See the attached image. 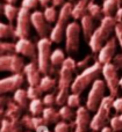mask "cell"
<instances>
[{"label":"cell","instance_id":"obj_30","mask_svg":"<svg viewBox=\"0 0 122 132\" xmlns=\"http://www.w3.org/2000/svg\"><path fill=\"white\" fill-rule=\"evenodd\" d=\"M65 60V55L63 52V50L60 49H56L51 52V57H50V62L51 65L55 66V67H60L62 64Z\"/></svg>","mask_w":122,"mask_h":132},{"label":"cell","instance_id":"obj_8","mask_svg":"<svg viewBox=\"0 0 122 132\" xmlns=\"http://www.w3.org/2000/svg\"><path fill=\"white\" fill-rule=\"evenodd\" d=\"M80 32L81 27L77 21H72L69 23L65 30V50L67 53H76L79 49L80 43Z\"/></svg>","mask_w":122,"mask_h":132},{"label":"cell","instance_id":"obj_34","mask_svg":"<svg viewBox=\"0 0 122 132\" xmlns=\"http://www.w3.org/2000/svg\"><path fill=\"white\" fill-rule=\"evenodd\" d=\"M27 94L29 100L32 101V100H35V98H40L41 95L43 94V92L40 88V86H29L27 89Z\"/></svg>","mask_w":122,"mask_h":132},{"label":"cell","instance_id":"obj_28","mask_svg":"<svg viewBox=\"0 0 122 132\" xmlns=\"http://www.w3.org/2000/svg\"><path fill=\"white\" fill-rule=\"evenodd\" d=\"M59 115L62 121L65 122H74L76 121V116H77V111H74L73 108L69 107L67 104H64L60 107L59 109Z\"/></svg>","mask_w":122,"mask_h":132},{"label":"cell","instance_id":"obj_13","mask_svg":"<svg viewBox=\"0 0 122 132\" xmlns=\"http://www.w3.org/2000/svg\"><path fill=\"white\" fill-rule=\"evenodd\" d=\"M15 50L18 55L37 62V45L28 38H19L15 42Z\"/></svg>","mask_w":122,"mask_h":132},{"label":"cell","instance_id":"obj_51","mask_svg":"<svg viewBox=\"0 0 122 132\" xmlns=\"http://www.w3.org/2000/svg\"><path fill=\"white\" fill-rule=\"evenodd\" d=\"M69 1H70V2H72V1H73V0H69Z\"/></svg>","mask_w":122,"mask_h":132},{"label":"cell","instance_id":"obj_5","mask_svg":"<svg viewBox=\"0 0 122 132\" xmlns=\"http://www.w3.org/2000/svg\"><path fill=\"white\" fill-rule=\"evenodd\" d=\"M114 98L112 95H107L101 101L99 108L95 111V115L92 117L90 123V129L92 131H101L106 126V124L111 121L109 115H111V109L113 108Z\"/></svg>","mask_w":122,"mask_h":132},{"label":"cell","instance_id":"obj_21","mask_svg":"<svg viewBox=\"0 0 122 132\" xmlns=\"http://www.w3.org/2000/svg\"><path fill=\"white\" fill-rule=\"evenodd\" d=\"M42 117L44 118V121L47 122V124H57L59 121H62L59 115V110H56L54 107H45L42 112Z\"/></svg>","mask_w":122,"mask_h":132},{"label":"cell","instance_id":"obj_18","mask_svg":"<svg viewBox=\"0 0 122 132\" xmlns=\"http://www.w3.org/2000/svg\"><path fill=\"white\" fill-rule=\"evenodd\" d=\"M22 111L23 109L15 102V101L12 98L7 105L1 109V115L4 118H7L12 122H16V121H20V118H22Z\"/></svg>","mask_w":122,"mask_h":132},{"label":"cell","instance_id":"obj_48","mask_svg":"<svg viewBox=\"0 0 122 132\" xmlns=\"http://www.w3.org/2000/svg\"><path fill=\"white\" fill-rule=\"evenodd\" d=\"M118 4H119V8L122 7V0H118Z\"/></svg>","mask_w":122,"mask_h":132},{"label":"cell","instance_id":"obj_10","mask_svg":"<svg viewBox=\"0 0 122 132\" xmlns=\"http://www.w3.org/2000/svg\"><path fill=\"white\" fill-rule=\"evenodd\" d=\"M25 66L26 64L23 62V58L20 57L18 53L4 55L0 57V70L2 72H11L13 74L23 73Z\"/></svg>","mask_w":122,"mask_h":132},{"label":"cell","instance_id":"obj_40","mask_svg":"<svg viewBox=\"0 0 122 132\" xmlns=\"http://www.w3.org/2000/svg\"><path fill=\"white\" fill-rule=\"evenodd\" d=\"M39 0H22L21 2V7H25L27 9H34L39 5Z\"/></svg>","mask_w":122,"mask_h":132},{"label":"cell","instance_id":"obj_27","mask_svg":"<svg viewBox=\"0 0 122 132\" xmlns=\"http://www.w3.org/2000/svg\"><path fill=\"white\" fill-rule=\"evenodd\" d=\"M44 105L43 100L41 98H35V100H32L29 103V108H28V111H29L30 115L33 116H42V112H43Z\"/></svg>","mask_w":122,"mask_h":132},{"label":"cell","instance_id":"obj_14","mask_svg":"<svg viewBox=\"0 0 122 132\" xmlns=\"http://www.w3.org/2000/svg\"><path fill=\"white\" fill-rule=\"evenodd\" d=\"M118 38L116 37H111L98 52V62H100L102 65L112 63L113 58L115 57V51L116 48H118Z\"/></svg>","mask_w":122,"mask_h":132},{"label":"cell","instance_id":"obj_6","mask_svg":"<svg viewBox=\"0 0 122 132\" xmlns=\"http://www.w3.org/2000/svg\"><path fill=\"white\" fill-rule=\"evenodd\" d=\"M106 82L101 79H97L91 86V89L88 92L87 100H86L85 107L90 111H97L99 108L101 101L105 97V92H106Z\"/></svg>","mask_w":122,"mask_h":132},{"label":"cell","instance_id":"obj_44","mask_svg":"<svg viewBox=\"0 0 122 132\" xmlns=\"http://www.w3.org/2000/svg\"><path fill=\"white\" fill-rule=\"evenodd\" d=\"M39 2L42 7L47 8V7L49 6V4H52V0H39Z\"/></svg>","mask_w":122,"mask_h":132},{"label":"cell","instance_id":"obj_4","mask_svg":"<svg viewBox=\"0 0 122 132\" xmlns=\"http://www.w3.org/2000/svg\"><path fill=\"white\" fill-rule=\"evenodd\" d=\"M71 12H72V2L67 1L60 7L59 14H58V19L56 21L55 26H54L52 30H51L49 38L52 41V43H60L63 37L65 36V30L66 27L69 26V21L71 18Z\"/></svg>","mask_w":122,"mask_h":132},{"label":"cell","instance_id":"obj_31","mask_svg":"<svg viewBox=\"0 0 122 132\" xmlns=\"http://www.w3.org/2000/svg\"><path fill=\"white\" fill-rule=\"evenodd\" d=\"M76 122H65L59 121L57 124H55L54 132H71L74 130Z\"/></svg>","mask_w":122,"mask_h":132},{"label":"cell","instance_id":"obj_29","mask_svg":"<svg viewBox=\"0 0 122 132\" xmlns=\"http://www.w3.org/2000/svg\"><path fill=\"white\" fill-rule=\"evenodd\" d=\"M56 84H57L56 79H54L50 75H44V77H42L39 86H40V88L42 89L43 93H49V92L52 90L56 87Z\"/></svg>","mask_w":122,"mask_h":132},{"label":"cell","instance_id":"obj_35","mask_svg":"<svg viewBox=\"0 0 122 132\" xmlns=\"http://www.w3.org/2000/svg\"><path fill=\"white\" fill-rule=\"evenodd\" d=\"M66 104L69 105V107L73 108V109H74V108H77V109H78V108L80 107V95H79V94L71 93L69 95V97H67Z\"/></svg>","mask_w":122,"mask_h":132},{"label":"cell","instance_id":"obj_49","mask_svg":"<svg viewBox=\"0 0 122 132\" xmlns=\"http://www.w3.org/2000/svg\"><path fill=\"white\" fill-rule=\"evenodd\" d=\"M120 88L122 89V77H121V79H120Z\"/></svg>","mask_w":122,"mask_h":132},{"label":"cell","instance_id":"obj_2","mask_svg":"<svg viewBox=\"0 0 122 132\" xmlns=\"http://www.w3.org/2000/svg\"><path fill=\"white\" fill-rule=\"evenodd\" d=\"M102 65L100 62H94L91 66L81 71L78 75L73 79L71 85V93L80 95L90 85H92L97 79H99L100 74L102 73Z\"/></svg>","mask_w":122,"mask_h":132},{"label":"cell","instance_id":"obj_22","mask_svg":"<svg viewBox=\"0 0 122 132\" xmlns=\"http://www.w3.org/2000/svg\"><path fill=\"white\" fill-rule=\"evenodd\" d=\"M2 8V13H4L5 18L7 19L9 23H13V21H16V18H18V14L20 8L14 6V4H8V2H5L1 6Z\"/></svg>","mask_w":122,"mask_h":132},{"label":"cell","instance_id":"obj_47","mask_svg":"<svg viewBox=\"0 0 122 132\" xmlns=\"http://www.w3.org/2000/svg\"><path fill=\"white\" fill-rule=\"evenodd\" d=\"M5 2H8V4H15L18 0H4Z\"/></svg>","mask_w":122,"mask_h":132},{"label":"cell","instance_id":"obj_12","mask_svg":"<svg viewBox=\"0 0 122 132\" xmlns=\"http://www.w3.org/2000/svg\"><path fill=\"white\" fill-rule=\"evenodd\" d=\"M25 82V74L23 73H16L9 77L1 79L0 81V93L7 94L11 92H15L21 88V86Z\"/></svg>","mask_w":122,"mask_h":132},{"label":"cell","instance_id":"obj_1","mask_svg":"<svg viewBox=\"0 0 122 132\" xmlns=\"http://www.w3.org/2000/svg\"><path fill=\"white\" fill-rule=\"evenodd\" d=\"M116 23L118 22L114 16H104L102 18L99 27L95 28L94 32L88 41V45L93 53L99 52L100 49L105 45V43L111 38V35L113 34V31H115Z\"/></svg>","mask_w":122,"mask_h":132},{"label":"cell","instance_id":"obj_36","mask_svg":"<svg viewBox=\"0 0 122 132\" xmlns=\"http://www.w3.org/2000/svg\"><path fill=\"white\" fill-rule=\"evenodd\" d=\"M92 55H87L86 57H84L81 60H79V62H77V70L79 71H84L85 68H87L90 65V63L92 62Z\"/></svg>","mask_w":122,"mask_h":132},{"label":"cell","instance_id":"obj_19","mask_svg":"<svg viewBox=\"0 0 122 132\" xmlns=\"http://www.w3.org/2000/svg\"><path fill=\"white\" fill-rule=\"evenodd\" d=\"M94 19L92 18L91 15L86 14L84 18H81L80 20V27H81V31H83L84 38L90 41L91 36L93 35L95 30V24H94Z\"/></svg>","mask_w":122,"mask_h":132},{"label":"cell","instance_id":"obj_11","mask_svg":"<svg viewBox=\"0 0 122 132\" xmlns=\"http://www.w3.org/2000/svg\"><path fill=\"white\" fill-rule=\"evenodd\" d=\"M32 24L41 38L48 37V35H50L51 30H52V28L50 27V23L45 20L43 12L41 11L32 12Z\"/></svg>","mask_w":122,"mask_h":132},{"label":"cell","instance_id":"obj_3","mask_svg":"<svg viewBox=\"0 0 122 132\" xmlns=\"http://www.w3.org/2000/svg\"><path fill=\"white\" fill-rule=\"evenodd\" d=\"M51 41L49 37L40 38L36 43L37 45V65L40 71L43 75H50L51 73L56 72V67L51 65L50 57H51Z\"/></svg>","mask_w":122,"mask_h":132},{"label":"cell","instance_id":"obj_16","mask_svg":"<svg viewBox=\"0 0 122 132\" xmlns=\"http://www.w3.org/2000/svg\"><path fill=\"white\" fill-rule=\"evenodd\" d=\"M77 111L76 116V126H74L73 132H87L90 128L91 123V117H90V110L86 107H79Z\"/></svg>","mask_w":122,"mask_h":132},{"label":"cell","instance_id":"obj_9","mask_svg":"<svg viewBox=\"0 0 122 132\" xmlns=\"http://www.w3.org/2000/svg\"><path fill=\"white\" fill-rule=\"evenodd\" d=\"M32 13L30 9H27L25 7H20L18 18H16V36L18 38H28L30 36L32 30Z\"/></svg>","mask_w":122,"mask_h":132},{"label":"cell","instance_id":"obj_17","mask_svg":"<svg viewBox=\"0 0 122 132\" xmlns=\"http://www.w3.org/2000/svg\"><path fill=\"white\" fill-rule=\"evenodd\" d=\"M23 74L26 75V79H27L29 86H39L40 85V81L42 79V73L40 71V67L37 65L36 60H32L30 63L26 64Z\"/></svg>","mask_w":122,"mask_h":132},{"label":"cell","instance_id":"obj_42","mask_svg":"<svg viewBox=\"0 0 122 132\" xmlns=\"http://www.w3.org/2000/svg\"><path fill=\"white\" fill-rule=\"evenodd\" d=\"M112 63H113V64L115 65V67L118 68V70L122 71V53H119V55H115V57L113 58V60H112Z\"/></svg>","mask_w":122,"mask_h":132},{"label":"cell","instance_id":"obj_15","mask_svg":"<svg viewBox=\"0 0 122 132\" xmlns=\"http://www.w3.org/2000/svg\"><path fill=\"white\" fill-rule=\"evenodd\" d=\"M20 121L23 128L28 129L29 131L42 132L45 129H48V124H47V122L44 121V118L42 116H33L30 114H27L23 115Z\"/></svg>","mask_w":122,"mask_h":132},{"label":"cell","instance_id":"obj_24","mask_svg":"<svg viewBox=\"0 0 122 132\" xmlns=\"http://www.w3.org/2000/svg\"><path fill=\"white\" fill-rule=\"evenodd\" d=\"M87 14L91 15L94 20L101 21L104 18V12H102V7H100L94 0H90L87 5Z\"/></svg>","mask_w":122,"mask_h":132},{"label":"cell","instance_id":"obj_43","mask_svg":"<svg viewBox=\"0 0 122 132\" xmlns=\"http://www.w3.org/2000/svg\"><path fill=\"white\" fill-rule=\"evenodd\" d=\"M114 18H115L116 22H122V7H120V8L118 9V12H116Z\"/></svg>","mask_w":122,"mask_h":132},{"label":"cell","instance_id":"obj_32","mask_svg":"<svg viewBox=\"0 0 122 132\" xmlns=\"http://www.w3.org/2000/svg\"><path fill=\"white\" fill-rule=\"evenodd\" d=\"M43 14H44L45 20L48 21L49 23H54V22H56V21H57L59 11H57L55 6H48L47 8H44Z\"/></svg>","mask_w":122,"mask_h":132},{"label":"cell","instance_id":"obj_7","mask_svg":"<svg viewBox=\"0 0 122 132\" xmlns=\"http://www.w3.org/2000/svg\"><path fill=\"white\" fill-rule=\"evenodd\" d=\"M118 68L115 67V65L113 63H108L102 66V73L104 75V80L106 82L107 89L109 92V95H112L113 97H118L119 92H120V79L118 73Z\"/></svg>","mask_w":122,"mask_h":132},{"label":"cell","instance_id":"obj_23","mask_svg":"<svg viewBox=\"0 0 122 132\" xmlns=\"http://www.w3.org/2000/svg\"><path fill=\"white\" fill-rule=\"evenodd\" d=\"M13 100L15 101L23 110H28L30 102H29V97H28L27 90H25V89H22V88L15 90L14 92V95H13Z\"/></svg>","mask_w":122,"mask_h":132},{"label":"cell","instance_id":"obj_26","mask_svg":"<svg viewBox=\"0 0 122 132\" xmlns=\"http://www.w3.org/2000/svg\"><path fill=\"white\" fill-rule=\"evenodd\" d=\"M118 9H119L118 0H104V4H102L104 16H115Z\"/></svg>","mask_w":122,"mask_h":132},{"label":"cell","instance_id":"obj_20","mask_svg":"<svg viewBox=\"0 0 122 132\" xmlns=\"http://www.w3.org/2000/svg\"><path fill=\"white\" fill-rule=\"evenodd\" d=\"M90 0H78L76 4L72 5V12H71V18L74 21L81 20V18L87 14V5Z\"/></svg>","mask_w":122,"mask_h":132},{"label":"cell","instance_id":"obj_37","mask_svg":"<svg viewBox=\"0 0 122 132\" xmlns=\"http://www.w3.org/2000/svg\"><path fill=\"white\" fill-rule=\"evenodd\" d=\"M43 103L45 107H54V105H56V94L55 93L45 94L43 97Z\"/></svg>","mask_w":122,"mask_h":132},{"label":"cell","instance_id":"obj_46","mask_svg":"<svg viewBox=\"0 0 122 132\" xmlns=\"http://www.w3.org/2000/svg\"><path fill=\"white\" fill-rule=\"evenodd\" d=\"M100 132H114V131L111 129V126H105V128L102 129Z\"/></svg>","mask_w":122,"mask_h":132},{"label":"cell","instance_id":"obj_45","mask_svg":"<svg viewBox=\"0 0 122 132\" xmlns=\"http://www.w3.org/2000/svg\"><path fill=\"white\" fill-rule=\"evenodd\" d=\"M65 4V0H52V6L58 7V6H63Z\"/></svg>","mask_w":122,"mask_h":132},{"label":"cell","instance_id":"obj_25","mask_svg":"<svg viewBox=\"0 0 122 132\" xmlns=\"http://www.w3.org/2000/svg\"><path fill=\"white\" fill-rule=\"evenodd\" d=\"M0 37L2 39L16 38V30L12 23H0Z\"/></svg>","mask_w":122,"mask_h":132},{"label":"cell","instance_id":"obj_50","mask_svg":"<svg viewBox=\"0 0 122 132\" xmlns=\"http://www.w3.org/2000/svg\"><path fill=\"white\" fill-rule=\"evenodd\" d=\"M42 132H51V131H49V129H45V130L42 131Z\"/></svg>","mask_w":122,"mask_h":132},{"label":"cell","instance_id":"obj_38","mask_svg":"<svg viewBox=\"0 0 122 132\" xmlns=\"http://www.w3.org/2000/svg\"><path fill=\"white\" fill-rule=\"evenodd\" d=\"M0 132H15L14 130V125L9 119L7 118H2L1 121V129H0Z\"/></svg>","mask_w":122,"mask_h":132},{"label":"cell","instance_id":"obj_33","mask_svg":"<svg viewBox=\"0 0 122 132\" xmlns=\"http://www.w3.org/2000/svg\"><path fill=\"white\" fill-rule=\"evenodd\" d=\"M0 53H1V56H4V55H12V53H16L15 43H13V42L2 41L1 44H0Z\"/></svg>","mask_w":122,"mask_h":132},{"label":"cell","instance_id":"obj_41","mask_svg":"<svg viewBox=\"0 0 122 132\" xmlns=\"http://www.w3.org/2000/svg\"><path fill=\"white\" fill-rule=\"evenodd\" d=\"M115 37L118 38V43L122 50V22H118L115 26Z\"/></svg>","mask_w":122,"mask_h":132},{"label":"cell","instance_id":"obj_39","mask_svg":"<svg viewBox=\"0 0 122 132\" xmlns=\"http://www.w3.org/2000/svg\"><path fill=\"white\" fill-rule=\"evenodd\" d=\"M113 109H114V111H115L116 115L122 114V97L121 96H118V97L114 98Z\"/></svg>","mask_w":122,"mask_h":132},{"label":"cell","instance_id":"obj_52","mask_svg":"<svg viewBox=\"0 0 122 132\" xmlns=\"http://www.w3.org/2000/svg\"><path fill=\"white\" fill-rule=\"evenodd\" d=\"M27 132H32V131H27Z\"/></svg>","mask_w":122,"mask_h":132}]
</instances>
